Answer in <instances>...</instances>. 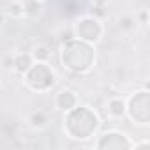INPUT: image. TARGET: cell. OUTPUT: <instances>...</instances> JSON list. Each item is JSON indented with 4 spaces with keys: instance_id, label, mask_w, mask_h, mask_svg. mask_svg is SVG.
Returning a JSON list of instances; mask_svg holds the SVG:
<instances>
[{
    "instance_id": "cell-9",
    "label": "cell",
    "mask_w": 150,
    "mask_h": 150,
    "mask_svg": "<svg viewBox=\"0 0 150 150\" xmlns=\"http://www.w3.org/2000/svg\"><path fill=\"white\" fill-rule=\"evenodd\" d=\"M138 18H139V21H141L143 25H146V23H148V13H146V9H143V11L138 14Z\"/></svg>"
},
{
    "instance_id": "cell-2",
    "label": "cell",
    "mask_w": 150,
    "mask_h": 150,
    "mask_svg": "<svg viewBox=\"0 0 150 150\" xmlns=\"http://www.w3.org/2000/svg\"><path fill=\"white\" fill-rule=\"evenodd\" d=\"M127 111V104L122 97H111L106 106V113L110 118H122Z\"/></svg>"
},
{
    "instance_id": "cell-1",
    "label": "cell",
    "mask_w": 150,
    "mask_h": 150,
    "mask_svg": "<svg viewBox=\"0 0 150 150\" xmlns=\"http://www.w3.org/2000/svg\"><path fill=\"white\" fill-rule=\"evenodd\" d=\"M76 103H78L76 96H74V92L69 90V88L60 90V92L57 94V99H55L57 108L62 110V111H69V110H72L74 106H76Z\"/></svg>"
},
{
    "instance_id": "cell-8",
    "label": "cell",
    "mask_w": 150,
    "mask_h": 150,
    "mask_svg": "<svg viewBox=\"0 0 150 150\" xmlns=\"http://www.w3.org/2000/svg\"><path fill=\"white\" fill-rule=\"evenodd\" d=\"M134 23H136V20H134L132 16H122V18L118 20V27H120L122 30H131V28H134Z\"/></svg>"
},
{
    "instance_id": "cell-3",
    "label": "cell",
    "mask_w": 150,
    "mask_h": 150,
    "mask_svg": "<svg viewBox=\"0 0 150 150\" xmlns=\"http://www.w3.org/2000/svg\"><path fill=\"white\" fill-rule=\"evenodd\" d=\"M32 64H34V60H32V57H30V53H21V55H14V64H13V71L16 72V74H23L32 67Z\"/></svg>"
},
{
    "instance_id": "cell-7",
    "label": "cell",
    "mask_w": 150,
    "mask_h": 150,
    "mask_svg": "<svg viewBox=\"0 0 150 150\" xmlns=\"http://www.w3.org/2000/svg\"><path fill=\"white\" fill-rule=\"evenodd\" d=\"M41 7L42 6L37 2V0H28V2L25 4V14H28V16H39Z\"/></svg>"
},
{
    "instance_id": "cell-6",
    "label": "cell",
    "mask_w": 150,
    "mask_h": 150,
    "mask_svg": "<svg viewBox=\"0 0 150 150\" xmlns=\"http://www.w3.org/2000/svg\"><path fill=\"white\" fill-rule=\"evenodd\" d=\"M7 16L18 20L21 16H25V4L21 2V0H11V2L7 4V9H6Z\"/></svg>"
},
{
    "instance_id": "cell-4",
    "label": "cell",
    "mask_w": 150,
    "mask_h": 150,
    "mask_svg": "<svg viewBox=\"0 0 150 150\" xmlns=\"http://www.w3.org/2000/svg\"><path fill=\"white\" fill-rule=\"evenodd\" d=\"M30 57L34 62H41V64H48L51 58V50L46 44H37L34 46V50L30 51Z\"/></svg>"
},
{
    "instance_id": "cell-10",
    "label": "cell",
    "mask_w": 150,
    "mask_h": 150,
    "mask_svg": "<svg viewBox=\"0 0 150 150\" xmlns=\"http://www.w3.org/2000/svg\"><path fill=\"white\" fill-rule=\"evenodd\" d=\"M13 64H14V57H9V55H7V57L4 58V67H6V69H13Z\"/></svg>"
},
{
    "instance_id": "cell-5",
    "label": "cell",
    "mask_w": 150,
    "mask_h": 150,
    "mask_svg": "<svg viewBox=\"0 0 150 150\" xmlns=\"http://www.w3.org/2000/svg\"><path fill=\"white\" fill-rule=\"evenodd\" d=\"M28 122H30V125H32L34 129H44L50 120H48V115L39 110V111H32V113L28 115Z\"/></svg>"
},
{
    "instance_id": "cell-11",
    "label": "cell",
    "mask_w": 150,
    "mask_h": 150,
    "mask_svg": "<svg viewBox=\"0 0 150 150\" xmlns=\"http://www.w3.org/2000/svg\"><path fill=\"white\" fill-rule=\"evenodd\" d=\"M0 88H2V81H0Z\"/></svg>"
}]
</instances>
